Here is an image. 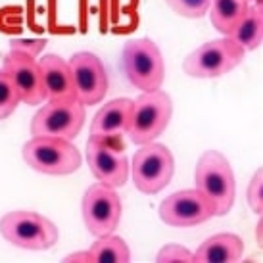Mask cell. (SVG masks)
<instances>
[{
    "instance_id": "cell-1",
    "label": "cell",
    "mask_w": 263,
    "mask_h": 263,
    "mask_svg": "<svg viewBox=\"0 0 263 263\" xmlns=\"http://www.w3.org/2000/svg\"><path fill=\"white\" fill-rule=\"evenodd\" d=\"M196 190L210 202L215 217L233 210L236 198V181L231 163L217 150H208L196 163Z\"/></svg>"
},
{
    "instance_id": "cell-2",
    "label": "cell",
    "mask_w": 263,
    "mask_h": 263,
    "mask_svg": "<svg viewBox=\"0 0 263 263\" xmlns=\"http://www.w3.org/2000/svg\"><path fill=\"white\" fill-rule=\"evenodd\" d=\"M0 234L10 244L31 252H44L54 248L60 238L58 227L48 217L25 210H15L2 215Z\"/></svg>"
},
{
    "instance_id": "cell-3",
    "label": "cell",
    "mask_w": 263,
    "mask_h": 263,
    "mask_svg": "<svg viewBox=\"0 0 263 263\" xmlns=\"http://www.w3.org/2000/svg\"><path fill=\"white\" fill-rule=\"evenodd\" d=\"M23 160L43 175H71L83 163L81 152L71 140L33 137L23 144Z\"/></svg>"
},
{
    "instance_id": "cell-4",
    "label": "cell",
    "mask_w": 263,
    "mask_h": 263,
    "mask_svg": "<svg viewBox=\"0 0 263 263\" xmlns=\"http://www.w3.org/2000/svg\"><path fill=\"white\" fill-rule=\"evenodd\" d=\"M173 116V100L161 88L142 92L133 100V117L127 137L133 144H148L167 129Z\"/></svg>"
},
{
    "instance_id": "cell-5",
    "label": "cell",
    "mask_w": 263,
    "mask_h": 263,
    "mask_svg": "<svg viewBox=\"0 0 263 263\" xmlns=\"http://www.w3.org/2000/svg\"><path fill=\"white\" fill-rule=\"evenodd\" d=\"M121 67L127 79L140 92L161 88L165 77V64L158 44L150 39H135L123 46Z\"/></svg>"
},
{
    "instance_id": "cell-6",
    "label": "cell",
    "mask_w": 263,
    "mask_h": 263,
    "mask_svg": "<svg viewBox=\"0 0 263 263\" xmlns=\"http://www.w3.org/2000/svg\"><path fill=\"white\" fill-rule=\"evenodd\" d=\"M244 54L246 52L231 37L215 39L190 52L183 62V71L194 79L223 77L240 64Z\"/></svg>"
},
{
    "instance_id": "cell-7",
    "label": "cell",
    "mask_w": 263,
    "mask_h": 263,
    "mask_svg": "<svg viewBox=\"0 0 263 263\" xmlns=\"http://www.w3.org/2000/svg\"><path fill=\"white\" fill-rule=\"evenodd\" d=\"M133 183L142 194H158L171 183L175 173L173 154L165 144L148 142L137 150L133 156Z\"/></svg>"
},
{
    "instance_id": "cell-8",
    "label": "cell",
    "mask_w": 263,
    "mask_h": 263,
    "mask_svg": "<svg viewBox=\"0 0 263 263\" xmlns=\"http://www.w3.org/2000/svg\"><path fill=\"white\" fill-rule=\"evenodd\" d=\"M85 106L79 100H48L31 119L33 137L71 140L85 125Z\"/></svg>"
},
{
    "instance_id": "cell-9",
    "label": "cell",
    "mask_w": 263,
    "mask_h": 263,
    "mask_svg": "<svg viewBox=\"0 0 263 263\" xmlns=\"http://www.w3.org/2000/svg\"><path fill=\"white\" fill-rule=\"evenodd\" d=\"M87 163L98 183L119 189L129 179V161L119 139L90 137L87 142Z\"/></svg>"
},
{
    "instance_id": "cell-10",
    "label": "cell",
    "mask_w": 263,
    "mask_h": 263,
    "mask_svg": "<svg viewBox=\"0 0 263 263\" xmlns=\"http://www.w3.org/2000/svg\"><path fill=\"white\" fill-rule=\"evenodd\" d=\"M81 212H83V221L87 225L88 233L96 238L106 236L114 233L119 225L121 198L111 186H106L102 183L92 184L83 196Z\"/></svg>"
},
{
    "instance_id": "cell-11",
    "label": "cell",
    "mask_w": 263,
    "mask_h": 263,
    "mask_svg": "<svg viewBox=\"0 0 263 263\" xmlns=\"http://www.w3.org/2000/svg\"><path fill=\"white\" fill-rule=\"evenodd\" d=\"M67 62L71 67V75H73L77 100L85 108L102 102L110 87L102 60L92 52H77Z\"/></svg>"
},
{
    "instance_id": "cell-12",
    "label": "cell",
    "mask_w": 263,
    "mask_h": 263,
    "mask_svg": "<svg viewBox=\"0 0 263 263\" xmlns=\"http://www.w3.org/2000/svg\"><path fill=\"white\" fill-rule=\"evenodd\" d=\"M212 217L213 208L196 189L173 192L160 204V219L169 227H196Z\"/></svg>"
},
{
    "instance_id": "cell-13",
    "label": "cell",
    "mask_w": 263,
    "mask_h": 263,
    "mask_svg": "<svg viewBox=\"0 0 263 263\" xmlns=\"http://www.w3.org/2000/svg\"><path fill=\"white\" fill-rule=\"evenodd\" d=\"M2 71L14 83L15 90H17L23 104L39 106L46 100L41 67H39V62L35 60V56L20 50H10L4 56Z\"/></svg>"
},
{
    "instance_id": "cell-14",
    "label": "cell",
    "mask_w": 263,
    "mask_h": 263,
    "mask_svg": "<svg viewBox=\"0 0 263 263\" xmlns=\"http://www.w3.org/2000/svg\"><path fill=\"white\" fill-rule=\"evenodd\" d=\"M46 100H77L69 62L58 54H46L39 60Z\"/></svg>"
},
{
    "instance_id": "cell-15",
    "label": "cell",
    "mask_w": 263,
    "mask_h": 263,
    "mask_svg": "<svg viewBox=\"0 0 263 263\" xmlns=\"http://www.w3.org/2000/svg\"><path fill=\"white\" fill-rule=\"evenodd\" d=\"M133 100L114 98L96 111L90 123V137L98 139H121L131 127Z\"/></svg>"
},
{
    "instance_id": "cell-16",
    "label": "cell",
    "mask_w": 263,
    "mask_h": 263,
    "mask_svg": "<svg viewBox=\"0 0 263 263\" xmlns=\"http://www.w3.org/2000/svg\"><path fill=\"white\" fill-rule=\"evenodd\" d=\"M192 254L200 263H234L244 254V242L238 234L221 233L204 240Z\"/></svg>"
},
{
    "instance_id": "cell-17",
    "label": "cell",
    "mask_w": 263,
    "mask_h": 263,
    "mask_svg": "<svg viewBox=\"0 0 263 263\" xmlns=\"http://www.w3.org/2000/svg\"><path fill=\"white\" fill-rule=\"evenodd\" d=\"M250 8V0H210V20L215 31L229 37Z\"/></svg>"
},
{
    "instance_id": "cell-18",
    "label": "cell",
    "mask_w": 263,
    "mask_h": 263,
    "mask_svg": "<svg viewBox=\"0 0 263 263\" xmlns=\"http://www.w3.org/2000/svg\"><path fill=\"white\" fill-rule=\"evenodd\" d=\"M244 52L256 50L263 43V8L250 4L246 15L229 35Z\"/></svg>"
},
{
    "instance_id": "cell-19",
    "label": "cell",
    "mask_w": 263,
    "mask_h": 263,
    "mask_svg": "<svg viewBox=\"0 0 263 263\" xmlns=\"http://www.w3.org/2000/svg\"><path fill=\"white\" fill-rule=\"evenodd\" d=\"M92 261L96 263H127L131 261V250L127 246V242L121 236L116 234H106L98 236L96 242L88 248Z\"/></svg>"
},
{
    "instance_id": "cell-20",
    "label": "cell",
    "mask_w": 263,
    "mask_h": 263,
    "mask_svg": "<svg viewBox=\"0 0 263 263\" xmlns=\"http://www.w3.org/2000/svg\"><path fill=\"white\" fill-rule=\"evenodd\" d=\"M20 102H22V98L17 95L14 83L0 69V121L12 116Z\"/></svg>"
},
{
    "instance_id": "cell-21",
    "label": "cell",
    "mask_w": 263,
    "mask_h": 263,
    "mask_svg": "<svg viewBox=\"0 0 263 263\" xmlns=\"http://www.w3.org/2000/svg\"><path fill=\"white\" fill-rule=\"evenodd\" d=\"M177 15L181 17H189V20H198L204 17L210 10V0H165Z\"/></svg>"
},
{
    "instance_id": "cell-22",
    "label": "cell",
    "mask_w": 263,
    "mask_h": 263,
    "mask_svg": "<svg viewBox=\"0 0 263 263\" xmlns=\"http://www.w3.org/2000/svg\"><path fill=\"white\" fill-rule=\"evenodd\" d=\"M246 198H248V205L252 208V212L256 213V215H263V169L261 167L257 169L256 173H254V177H252Z\"/></svg>"
},
{
    "instance_id": "cell-23",
    "label": "cell",
    "mask_w": 263,
    "mask_h": 263,
    "mask_svg": "<svg viewBox=\"0 0 263 263\" xmlns=\"http://www.w3.org/2000/svg\"><path fill=\"white\" fill-rule=\"evenodd\" d=\"M156 261L160 263H192L194 261V254L186 250L181 244H167L158 252Z\"/></svg>"
},
{
    "instance_id": "cell-24",
    "label": "cell",
    "mask_w": 263,
    "mask_h": 263,
    "mask_svg": "<svg viewBox=\"0 0 263 263\" xmlns=\"http://www.w3.org/2000/svg\"><path fill=\"white\" fill-rule=\"evenodd\" d=\"M137 4L139 0H114V20H119V15L123 14L125 20H129V27L131 31L139 25V15H137Z\"/></svg>"
},
{
    "instance_id": "cell-25",
    "label": "cell",
    "mask_w": 263,
    "mask_h": 263,
    "mask_svg": "<svg viewBox=\"0 0 263 263\" xmlns=\"http://www.w3.org/2000/svg\"><path fill=\"white\" fill-rule=\"evenodd\" d=\"M44 44H46L44 39H35V41H12L10 46H12V50L25 52V54H31L37 58V54L44 48Z\"/></svg>"
},
{
    "instance_id": "cell-26",
    "label": "cell",
    "mask_w": 263,
    "mask_h": 263,
    "mask_svg": "<svg viewBox=\"0 0 263 263\" xmlns=\"http://www.w3.org/2000/svg\"><path fill=\"white\" fill-rule=\"evenodd\" d=\"M64 261L66 263H73V261L88 263V261H92V256H90L88 250H85V252H73V254H69V256L64 257Z\"/></svg>"
},
{
    "instance_id": "cell-27",
    "label": "cell",
    "mask_w": 263,
    "mask_h": 263,
    "mask_svg": "<svg viewBox=\"0 0 263 263\" xmlns=\"http://www.w3.org/2000/svg\"><path fill=\"white\" fill-rule=\"evenodd\" d=\"M261 231H263V215H261V219L257 221V244H259V246H261V242H263Z\"/></svg>"
}]
</instances>
